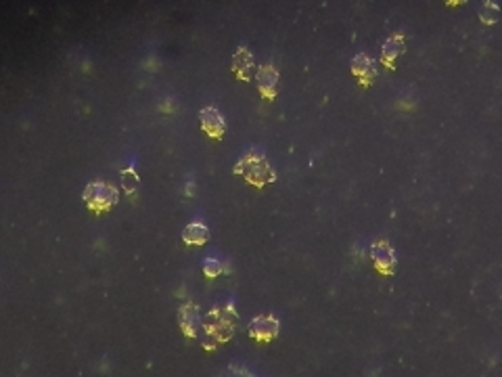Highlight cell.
Masks as SVG:
<instances>
[{
    "instance_id": "6da1fadb",
    "label": "cell",
    "mask_w": 502,
    "mask_h": 377,
    "mask_svg": "<svg viewBox=\"0 0 502 377\" xmlns=\"http://www.w3.org/2000/svg\"><path fill=\"white\" fill-rule=\"evenodd\" d=\"M234 172L241 174L247 183L256 185V187H264L268 183H272L277 178L272 166L264 160V158H258V156H247L243 158L236 166H234Z\"/></svg>"
},
{
    "instance_id": "7a4b0ae2",
    "label": "cell",
    "mask_w": 502,
    "mask_h": 377,
    "mask_svg": "<svg viewBox=\"0 0 502 377\" xmlns=\"http://www.w3.org/2000/svg\"><path fill=\"white\" fill-rule=\"evenodd\" d=\"M236 315H232L230 310H211L205 319H203V331H205V340H214L218 342H228L234 333L236 327Z\"/></svg>"
},
{
    "instance_id": "3957f363",
    "label": "cell",
    "mask_w": 502,
    "mask_h": 377,
    "mask_svg": "<svg viewBox=\"0 0 502 377\" xmlns=\"http://www.w3.org/2000/svg\"><path fill=\"white\" fill-rule=\"evenodd\" d=\"M84 203L92 210V212H107L111 210L117 199H119V191L107 183H90L84 193H82Z\"/></svg>"
},
{
    "instance_id": "277c9868",
    "label": "cell",
    "mask_w": 502,
    "mask_h": 377,
    "mask_svg": "<svg viewBox=\"0 0 502 377\" xmlns=\"http://www.w3.org/2000/svg\"><path fill=\"white\" fill-rule=\"evenodd\" d=\"M370 258L376 267V271L383 273V275H392L394 269H396V254L394 249L390 247V243L386 241H379L370 247Z\"/></svg>"
},
{
    "instance_id": "5b68a950",
    "label": "cell",
    "mask_w": 502,
    "mask_h": 377,
    "mask_svg": "<svg viewBox=\"0 0 502 377\" xmlns=\"http://www.w3.org/2000/svg\"><path fill=\"white\" fill-rule=\"evenodd\" d=\"M249 335L258 340V342H270L279 335V321L275 317H268V315H262V317H256L254 321L249 323Z\"/></svg>"
},
{
    "instance_id": "8992f818",
    "label": "cell",
    "mask_w": 502,
    "mask_h": 377,
    "mask_svg": "<svg viewBox=\"0 0 502 377\" xmlns=\"http://www.w3.org/2000/svg\"><path fill=\"white\" fill-rule=\"evenodd\" d=\"M199 122H201V128L207 133V137L211 139H222L224 133H226V122L222 117V113H218V109L214 107H207L199 113Z\"/></svg>"
},
{
    "instance_id": "52a82bcc",
    "label": "cell",
    "mask_w": 502,
    "mask_h": 377,
    "mask_svg": "<svg viewBox=\"0 0 502 377\" xmlns=\"http://www.w3.org/2000/svg\"><path fill=\"white\" fill-rule=\"evenodd\" d=\"M178 323H180V329L184 331V335H189V337H197L199 331L203 329V321H201L199 310H197L195 304H182L180 306Z\"/></svg>"
},
{
    "instance_id": "ba28073f",
    "label": "cell",
    "mask_w": 502,
    "mask_h": 377,
    "mask_svg": "<svg viewBox=\"0 0 502 377\" xmlns=\"http://www.w3.org/2000/svg\"><path fill=\"white\" fill-rule=\"evenodd\" d=\"M256 82L260 88V94L264 99H275L277 97V84H279V72L272 65H264L256 74Z\"/></svg>"
},
{
    "instance_id": "9c48e42d",
    "label": "cell",
    "mask_w": 502,
    "mask_h": 377,
    "mask_svg": "<svg viewBox=\"0 0 502 377\" xmlns=\"http://www.w3.org/2000/svg\"><path fill=\"white\" fill-rule=\"evenodd\" d=\"M352 74L364 84L368 86L374 76H376V63L368 57V55H356L354 61H352Z\"/></svg>"
},
{
    "instance_id": "30bf717a",
    "label": "cell",
    "mask_w": 502,
    "mask_h": 377,
    "mask_svg": "<svg viewBox=\"0 0 502 377\" xmlns=\"http://www.w3.org/2000/svg\"><path fill=\"white\" fill-rule=\"evenodd\" d=\"M232 69L241 80H251V76L258 74L256 72V63H254V55H251L247 49H239L232 57Z\"/></svg>"
},
{
    "instance_id": "8fae6325",
    "label": "cell",
    "mask_w": 502,
    "mask_h": 377,
    "mask_svg": "<svg viewBox=\"0 0 502 377\" xmlns=\"http://www.w3.org/2000/svg\"><path fill=\"white\" fill-rule=\"evenodd\" d=\"M404 49H406V44H404V38H402V36L390 38V40L383 44V49H381V59H383V63H388V65L392 67L394 61L404 53Z\"/></svg>"
},
{
    "instance_id": "7c38bea8",
    "label": "cell",
    "mask_w": 502,
    "mask_h": 377,
    "mask_svg": "<svg viewBox=\"0 0 502 377\" xmlns=\"http://www.w3.org/2000/svg\"><path fill=\"white\" fill-rule=\"evenodd\" d=\"M209 239V228L205 224H189L182 231V241L187 245H203Z\"/></svg>"
},
{
    "instance_id": "4fadbf2b",
    "label": "cell",
    "mask_w": 502,
    "mask_h": 377,
    "mask_svg": "<svg viewBox=\"0 0 502 377\" xmlns=\"http://www.w3.org/2000/svg\"><path fill=\"white\" fill-rule=\"evenodd\" d=\"M121 189L128 195H135L139 191V176H137V172H132V170H123L121 172Z\"/></svg>"
},
{
    "instance_id": "5bb4252c",
    "label": "cell",
    "mask_w": 502,
    "mask_h": 377,
    "mask_svg": "<svg viewBox=\"0 0 502 377\" xmlns=\"http://www.w3.org/2000/svg\"><path fill=\"white\" fill-rule=\"evenodd\" d=\"M479 17H481V22L483 24H496L498 19H500V9H498V5H494V3H487V5H483L481 9H479Z\"/></svg>"
},
{
    "instance_id": "9a60e30c",
    "label": "cell",
    "mask_w": 502,
    "mask_h": 377,
    "mask_svg": "<svg viewBox=\"0 0 502 377\" xmlns=\"http://www.w3.org/2000/svg\"><path fill=\"white\" fill-rule=\"evenodd\" d=\"M203 273H205L207 279H216V277L222 273V265H220L218 260H214V258H207V260L203 262Z\"/></svg>"
}]
</instances>
